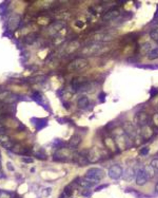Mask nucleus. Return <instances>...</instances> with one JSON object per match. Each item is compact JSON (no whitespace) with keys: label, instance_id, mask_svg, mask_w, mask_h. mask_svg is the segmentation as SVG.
Listing matches in <instances>:
<instances>
[{"label":"nucleus","instance_id":"nucleus-1","mask_svg":"<svg viewBox=\"0 0 158 198\" xmlns=\"http://www.w3.org/2000/svg\"><path fill=\"white\" fill-rule=\"evenodd\" d=\"M85 177L100 181L106 177V172H104L103 169L100 168H91L87 171Z\"/></svg>","mask_w":158,"mask_h":198},{"label":"nucleus","instance_id":"nucleus-2","mask_svg":"<svg viewBox=\"0 0 158 198\" xmlns=\"http://www.w3.org/2000/svg\"><path fill=\"white\" fill-rule=\"evenodd\" d=\"M75 156L72 154V151L67 148H62L54 154V160L56 161H66L72 158H74Z\"/></svg>","mask_w":158,"mask_h":198},{"label":"nucleus","instance_id":"nucleus-3","mask_svg":"<svg viewBox=\"0 0 158 198\" xmlns=\"http://www.w3.org/2000/svg\"><path fill=\"white\" fill-rule=\"evenodd\" d=\"M88 65V62L84 58H77L70 62L67 66L69 71H76L85 68Z\"/></svg>","mask_w":158,"mask_h":198},{"label":"nucleus","instance_id":"nucleus-4","mask_svg":"<svg viewBox=\"0 0 158 198\" xmlns=\"http://www.w3.org/2000/svg\"><path fill=\"white\" fill-rule=\"evenodd\" d=\"M103 154L102 151L98 148H93L86 154V157L89 162L96 163L102 159Z\"/></svg>","mask_w":158,"mask_h":198},{"label":"nucleus","instance_id":"nucleus-5","mask_svg":"<svg viewBox=\"0 0 158 198\" xmlns=\"http://www.w3.org/2000/svg\"><path fill=\"white\" fill-rule=\"evenodd\" d=\"M134 122L140 128L148 126L149 123V117L148 114L145 111L138 112L135 116Z\"/></svg>","mask_w":158,"mask_h":198},{"label":"nucleus","instance_id":"nucleus-6","mask_svg":"<svg viewBox=\"0 0 158 198\" xmlns=\"http://www.w3.org/2000/svg\"><path fill=\"white\" fill-rule=\"evenodd\" d=\"M104 50V47L101 44H92L85 47L82 51V54L87 56L94 55L101 53Z\"/></svg>","mask_w":158,"mask_h":198},{"label":"nucleus","instance_id":"nucleus-7","mask_svg":"<svg viewBox=\"0 0 158 198\" xmlns=\"http://www.w3.org/2000/svg\"><path fill=\"white\" fill-rule=\"evenodd\" d=\"M122 129L125 134L130 139H135L137 136V129L132 123L126 121L123 123Z\"/></svg>","mask_w":158,"mask_h":198},{"label":"nucleus","instance_id":"nucleus-8","mask_svg":"<svg viewBox=\"0 0 158 198\" xmlns=\"http://www.w3.org/2000/svg\"><path fill=\"white\" fill-rule=\"evenodd\" d=\"M123 172L122 168L119 165L115 164L109 168L108 175L111 179L117 180L122 176Z\"/></svg>","mask_w":158,"mask_h":198},{"label":"nucleus","instance_id":"nucleus-9","mask_svg":"<svg viewBox=\"0 0 158 198\" xmlns=\"http://www.w3.org/2000/svg\"><path fill=\"white\" fill-rule=\"evenodd\" d=\"M99 182V181L93 180L86 177L82 178H78L76 181L77 185L86 189H89L93 187L94 186L98 185Z\"/></svg>","mask_w":158,"mask_h":198},{"label":"nucleus","instance_id":"nucleus-10","mask_svg":"<svg viewBox=\"0 0 158 198\" xmlns=\"http://www.w3.org/2000/svg\"><path fill=\"white\" fill-rule=\"evenodd\" d=\"M65 23L63 21H58L52 24L48 28V32L51 35H54L61 31H63L64 29Z\"/></svg>","mask_w":158,"mask_h":198},{"label":"nucleus","instance_id":"nucleus-11","mask_svg":"<svg viewBox=\"0 0 158 198\" xmlns=\"http://www.w3.org/2000/svg\"><path fill=\"white\" fill-rule=\"evenodd\" d=\"M120 14V11L118 9L114 8L105 13L102 16V19L104 21H111L117 18Z\"/></svg>","mask_w":158,"mask_h":198},{"label":"nucleus","instance_id":"nucleus-12","mask_svg":"<svg viewBox=\"0 0 158 198\" xmlns=\"http://www.w3.org/2000/svg\"><path fill=\"white\" fill-rule=\"evenodd\" d=\"M0 145L6 149H11L15 144L9 136L3 134L0 135Z\"/></svg>","mask_w":158,"mask_h":198},{"label":"nucleus","instance_id":"nucleus-13","mask_svg":"<svg viewBox=\"0 0 158 198\" xmlns=\"http://www.w3.org/2000/svg\"><path fill=\"white\" fill-rule=\"evenodd\" d=\"M93 39L96 42H108L114 39V36L110 33H98L94 35Z\"/></svg>","mask_w":158,"mask_h":198},{"label":"nucleus","instance_id":"nucleus-14","mask_svg":"<svg viewBox=\"0 0 158 198\" xmlns=\"http://www.w3.org/2000/svg\"><path fill=\"white\" fill-rule=\"evenodd\" d=\"M123 180L127 182H131L136 177V174L134 169L131 167L127 168L123 172Z\"/></svg>","mask_w":158,"mask_h":198},{"label":"nucleus","instance_id":"nucleus-15","mask_svg":"<svg viewBox=\"0 0 158 198\" xmlns=\"http://www.w3.org/2000/svg\"><path fill=\"white\" fill-rule=\"evenodd\" d=\"M136 184L138 186H144L148 181V178L143 170V169H139L135 177Z\"/></svg>","mask_w":158,"mask_h":198},{"label":"nucleus","instance_id":"nucleus-16","mask_svg":"<svg viewBox=\"0 0 158 198\" xmlns=\"http://www.w3.org/2000/svg\"><path fill=\"white\" fill-rule=\"evenodd\" d=\"M20 21V16L16 14L11 16L8 21V28L11 31H15L19 25Z\"/></svg>","mask_w":158,"mask_h":198},{"label":"nucleus","instance_id":"nucleus-17","mask_svg":"<svg viewBox=\"0 0 158 198\" xmlns=\"http://www.w3.org/2000/svg\"><path fill=\"white\" fill-rule=\"evenodd\" d=\"M151 43L147 42L142 43L140 46H139L138 51L141 55L145 56V55H148V54L151 51Z\"/></svg>","mask_w":158,"mask_h":198},{"label":"nucleus","instance_id":"nucleus-18","mask_svg":"<svg viewBox=\"0 0 158 198\" xmlns=\"http://www.w3.org/2000/svg\"><path fill=\"white\" fill-rule=\"evenodd\" d=\"M81 142H82L81 137L79 135L75 134V135H73L69 139V145L70 147L76 148L81 143Z\"/></svg>","mask_w":158,"mask_h":198},{"label":"nucleus","instance_id":"nucleus-19","mask_svg":"<svg viewBox=\"0 0 158 198\" xmlns=\"http://www.w3.org/2000/svg\"><path fill=\"white\" fill-rule=\"evenodd\" d=\"M79 47H80V43H78V42L74 40L68 44L66 48V51L67 54L72 53L75 51H76L79 48Z\"/></svg>","mask_w":158,"mask_h":198},{"label":"nucleus","instance_id":"nucleus-20","mask_svg":"<svg viewBox=\"0 0 158 198\" xmlns=\"http://www.w3.org/2000/svg\"><path fill=\"white\" fill-rule=\"evenodd\" d=\"M90 103L88 98L87 96H82L77 101V106L81 109L86 108Z\"/></svg>","mask_w":158,"mask_h":198},{"label":"nucleus","instance_id":"nucleus-21","mask_svg":"<svg viewBox=\"0 0 158 198\" xmlns=\"http://www.w3.org/2000/svg\"><path fill=\"white\" fill-rule=\"evenodd\" d=\"M143 170H144L148 179H151L154 177L155 174H156L155 169L153 168L151 166L150 164L146 165L143 168Z\"/></svg>","mask_w":158,"mask_h":198},{"label":"nucleus","instance_id":"nucleus-22","mask_svg":"<svg viewBox=\"0 0 158 198\" xmlns=\"http://www.w3.org/2000/svg\"><path fill=\"white\" fill-rule=\"evenodd\" d=\"M105 143H106V146L111 151H116L119 150L114 140L112 139L111 138H107L105 139Z\"/></svg>","mask_w":158,"mask_h":198},{"label":"nucleus","instance_id":"nucleus-23","mask_svg":"<svg viewBox=\"0 0 158 198\" xmlns=\"http://www.w3.org/2000/svg\"><path fill=\"white\" fill-rule=\"evenodd\" d=\"M148 59L150 61L158 59V48H154L149 51L148 54Z\"/></svg>","mask_w":158,"mask_h":198},{"label":"nucleus","instance_id":"nucleus-24","mask_svg":"<svg viewBox=\"0 0 158 198\" xmlns=\"http://www.w3.org/2000/svg\"><path fill=\"white\" fill-rule=\"evenodd\" d=\"M14 100V98L13 97L12 94H11L9 92H5L3 93L0 94V100L2 101H6V102H9V101H13Z\"/></svg>","mask_w":158,"mask_h":198},{"label":"nucleus","instance_id":"nucleus-25","mask_svg":"<svg viewBox=\"0 0 158 198\" xmlns=\"http://www.w3.org/2000/svg\"><path fill=\"white\" fill-rule=\"evenodd\" d=\"M149 36L151 39L158 43V27H155L149 32Z\"/></svg>","mask_w":158,"mask_h":198},{"label":"nucleus","instance_id":"nucleus-26","mask_svg":"<svg viewBox=\"0 0 158 198\" xmlns=\"http://www.w3.org/2000/svg\"><path fill=\"white\" fill-rule=\"evenodd\" d=\"M64 194L66 197H70L73 194V189L70 185H67L64 188Z\"/></svg>","mask_w":158,"mask_h":198},{"label":"nucleus","instance_id":"nucleus-27","mask_svg":"<svg viewBox=\"0 0 158 198\" xmlns=\"http://www.w3.org/2000/svg\"><path fill=\"white\" fill-rule=\"evenodd\" d=\"M52 3L51 1H43V2H38L37 3L38 5L37 6L40 8H48L50 6V4Z\"/></svg>","mask_w":158,"mask_h":198},{"label":"nucleus","instance_id":"nucleus-28","mask_svg":"<svg viewBox=\"0 0 158 198\" xmlns=\"http://www.w3.org/2000/svg\"><path fill=\"white\" fill-rule=\"evenodd\" d=\"M34 155H35V157L36 158H37L39 160H45L47 159V156L45 154H43L42 152H38L34 154Z\"/></svg>","mask_w":158,"mask_h":198},{"label":"nucleus","instance_id":"nucleus-29","mask_svg":"<svg viewBox=\"0 0 158 198\" xmlns=\"http://www.w3.org/2000/svg\"><path fill=\"white\" fill-rule=\"evenodd\" d=\"M49 22V19L45 17H40L38 19V23L40 25H46Z\"/></svg>","mask_w":158,"mask_h":198},{"label":"nucleus","instance_id":"nucleus-30","mask_svg":"<svg viewBox=\"0 0 158 198\" xmlns=\"http://www.w3.org/2000/svg\"><path fill=\"white\" fill-rule=\"evenodd\" d=\"M11 194L6 191H0V198H11Z\"/></svg>","mask_w":158,"mask_h":198},{"label":"nucleus","instance_id":"nucleus-31","mask_svg":"<svg viewBox=\"0 0 158 198\" xmlns=\"http://www.w3.org/2000/svg\"><path fill=\"white\" fill-rule=\"evenodd\" d=\"M150 165L155 170H158V158L153 159L150 163Z\"/></svg>","mask_w":158,"mask_h":198},{"label":"nucleus","instance_id":"nucleus-32","mask_svg":"<svg viewBox=\"0 0 158 198\" xmlns=\"http://www.w3.org/2000/svg\"><path fill=\"white\" fill-rule=\"evenodd\" d=\"M21 160L23 162L26 163H34V159L29 157H23L21 158Z\"/></svg>","mask_w":158,"mask_h":198},{"label":"nucleus","instance_id":"nucleus-33","mask_svg":"<svg viewBox=\"0 0 158 198\" xmlns=\"http://www.w3.org/2000/svg\"><path fill=\"white\" fill-rule=\"evenodd\" d=\"M149 152V148L148 147H144L140 150V154L141 155L145 156Z\"/></svg>","mask_w":158,"mask_h":198},{"label":"nucleus","instance_id":"nucleus-34","mask_svg":"<svg viewBox=\"0 0 158 198\" xmlns=\"http://www.w3.org/2000/svg\"><path fill=\"white\" fill-rule=\"evenodd\" d=\"M12 89H13V90L16 92H25L26 91V90H27V89L26 88H24L20 87V86H12Z\"/></svg>","mask_w":158,"mask_h":198},{"label":"nucleus","instance_id":"nucleus-35","mask_svg":"<svg viewBox=\"0 0 158 198\" xmlns=\"http://www.w3.org/2000/svg\"><path fill=\"white\" fill-rule=\"evenodd\" d=\"M6 167L10 172H14L15 170L14 165L11 162H8L6 163Z\"/></svg>","mask_w":158,"mask_h":198},{"label":"nucleus","instance_id":"nucleus-36","mask_svg":"<svg viewBox=\"0 0 158 198\" xmlns=\"http://www.w3.org/2000/svg\"><path fill=\"white\" fill-rule=\"evenodd\" d=\"M82 196H84L85 197H89L92 194V192L90 190H88L87 189H85V190H84L82 191Z\"/></svg>","mask_w":158,"mask_h":198},{"label":"nucleus","instance_id":"nucleus-37","mask_svg":"<svg viewBox=\"0 0 158 198\" xmlns=\"http://www.w3.org/2000/svg\"><path fill=\"white\" fill-rule=\"evenodd\" d=\"M5 132H6V128L5 126L3 125V123L1 122V121H0V135L5 134Z\"/></svg>","mask_w":158,"mask_h":198},{"label":"nucleus","instance_id":"nucleus-38","mask_svg":"<svg viewBox=\"0 0 158 198\" xmlns=\"http://www.w3.org/2000/svg\"><path fill=\"white\" fill-rule=\"evenodd\" d=\"M153 121L154 123V125L158 127V114H156L153 118Z\"/></svg>","mask_w":158,"mask_h":198},{"label":"nucleus","instance_id":"nucleus-39","mask_svg":"<svg viewBox=\"0 0 158 198\" xmlns=\"http://www.w3.org/2000/svg\"><path fill=\"white\" fill-rule=\"evenodd\" d=\"M140 68H145V69H157L158 67L156 66H151V65H145V66H143L142 67H138Z\"/></svg>","mask_w":158,"mask_h":198},{"label":"nucleus","instance_id":"nucleus-40","mask_svg":"<svg viewBox=\"0 0 158 198\" xmlns=\"http://www.w3.org/2000/svg\"><path fill=\"white\" fill-rule=\"evenodd\" d=\"M109 185L108 184H105V185H100L99 186H98L96 189H95V191H101V189L105 188H106Z\"/></svg>","mask_w":158,"mask_h":198},{"label":"nucleus","instance_id":"nucleus-41","mask_svg":"<svg viewBox=\"0 0 158 198\" xmlns=\"http://www.w3.org/2000/svg\"><path fill=\"white\" fill-rule=\"evenodd\" d=\"M76 26L78 27V28H82L83 26L84 25V23L82 21H78L76 22Z\"/></svg>","mask_w":158,"mask_h":198},{"label":"nucleus","instance_id":"nucleus-42","mask_svg":"<svg viewBox=\"0 0 158 198\" xmlns=\"http://www.w3.org/2000/svg\"><path fill=\"white\" fill-rule=\"evenodd\" d=\"M157 92H158L157 90L156 89H155V88H153V89H151V91L150 92V95H151V97H154L157 94Z\"/></svg>","mask_w":158,"mask_h":198},{"label":"nucleus","instance_id":"nucleus-43","mask_svg":"<svg viewBox=\"0 0 158 198\" xmlns=\"http://www.w3.org/2000/svg\"><path fill=\"white\" fill-rule=\"evenodd\" d=\"M105 99H106V94H105L104 93H101L99 95V99L103 100V101H104Z\"/></svg>","mask_w":158,"mask_h":198},{"label":"nucleus","instance_id":"nucleus-44","mask_svg":"<svg viewBox=\"0 0 158 198\" xmlns=\"http://www.w3.org/2000/svg\"><path fill=\"white\" fill-rule=\"evenodd\" d=\"M155 191L157 194H158V182L156 183V185L155 186Z\"/></svg>","mask_w":158,"mask_h":198},{"label":"nucleus","instance_id":"nucleus-45","mask_svg":"<svg viewBox=\"0 0 158 198\" xmlns=\"http://www.w3.org/2000/svg\"><path fill=\"white\" fill-rule=\"evenodd\" d=\"M3 176H4L3 173L2 171H0V179L2 178L3 177Z\"/></svg>","mask_w":158,"mask_h":198},{"label":"nucleus","instance_id":"nucleus-46","mask_svg":"<svg viewBox=\"0 0 158 198\" xmlns=\"http://www.w3.org/2000/svg\"><path fill=\"white\" fill-rule=\"evenodd\" d=\"M2 168V162H1V161H0V171H1Z\"/></svg>","mask_w":158,"mask_h":198},{"label":"nucleus","instance_id":"nucleus-47","mask_svg":"<svg viewBox=\"0 0 158 198\" xmlns=\"http://www.w3.org/2000/svg\"><path fill=\"white\" fill-rule=\"evenodd\" d=\"M157 110H158V103H157Z\"/></svg>","mask_w":158,"mask_h":198},{"label":"nucleus","instance_id":"nucleus-48","mask_svg":"<svg viewBox=\"0 0 158 198\" xmlns=\"http://www.w3.org/2000/svg\"><path fill=\"white\" fill-rule=\"evenodd\" d=\"M157 24H158V20H157Z\"/></svg>","mask_w":158,"mask_h":198}]
</instances>
